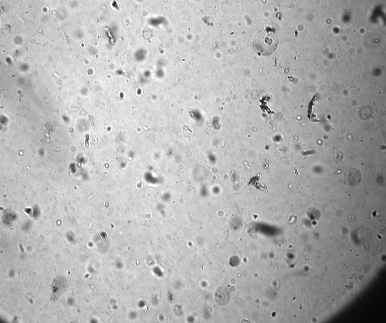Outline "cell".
I'll return each instance as SVG.
<instances>
[{"label": "cell", "instance_id": "1", "mask_svg": "<svg viewBox=\"0 0 386 323\" xmlns=\"http://www.w3.org/2000/svg\"><path fill=\"white\" fill-rule=\"evenodd\" d=\"M278 44V39L272 32L265 33L262 36L260 34L253 42L255 48L262 55H266L272 54L277 49Z\"/></svg>", "mask_w": 386, "mask_h": 323}, {"label": "cell", "instance_id": "2", "mask_svg": "<svg viewBox=\"0 0 386 323\" xmlns=\"http://www.w3.org/2000/svg\"><path fill=\"white\" fill-rule=\"evenodd\" d=\"M68 287L69 284L65 278L62 276H57L53 279L51 284V299L53 301L58 299L66 292Z\"/></svg>", "mask_w": 386, "mask_h": 323}, {"label": "cell", "instance_id": "3", "mask_svg": "<svg viewBox=\"0 0 386 323\" xmlns=\"http://www.w3.org/2000/svg\"><path fill=\"white\" fill-rule=\"evenodd\" d=\"M354 277V276H351V277L349 278V280H351V279H352Z\"/></svg>", "mask_w": 386, "mask_h": 323}, {"label": "cell", "instance_id": "4", "mask_svg": "<svg viewBox=\"0 0 386 323\" xmlns=\"http://www.w3.org/2000/svg\"><path fill=\"white\" fill-rule=\"evenodd\" d=\"M316 277L317 278H318V277H317V275H316Z\"/></svg>", "mask_w": 386, "mask_h": 323}]
</instances>
